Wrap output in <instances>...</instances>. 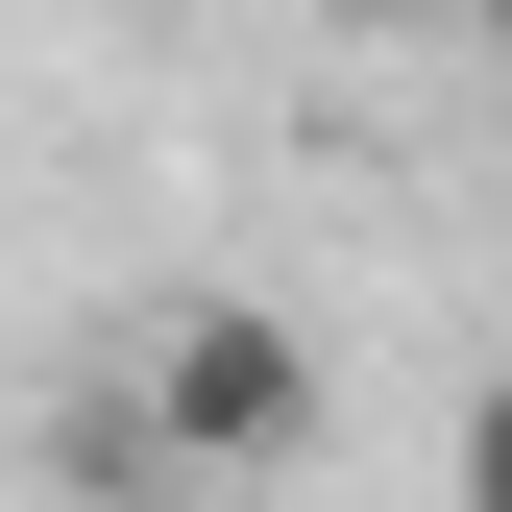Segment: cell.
<instances>
[{
  "mask_svg": "<svg viewBox=\"0 0 512 512\" xmlns=\"http://www.w3.org/2000/svg\"><path fill=\"white\" fill-rule=\"evenodd\" d=\"M147 439H171V464H293V439H317V366H293V317H244V293H171V342H147Z\"/></svg>",
  "mask_w": 512,
  "mask_h": 512,
  "instance_id": "cell-1",
  "label": "cell"
},
{
  "mask_svg": "<svg viewBox=\"0 0 512 512\" xmlns=\"http://www.w3.org/2000/svg\"><path fill=\"white\" fill-rule=\"evenodd\" d=\"M464 488H488V512H512V391H488V415H464Z\"/></svg>",
  "mask_w": 512,
  "mask_h": 512,
  "instance_id": "cell-2",
  "label": "cell"
},
{
  "mask_svg": "<svg viewBox=\"0 0 512 512\" xmlns=\"http://www.w3.org/2000/svg\"><path fill=\"white\" fill-rule=\"evenodd\" d=\"M342 25H464V0H342Z\"/></svg>",
  "mask_w": 512,
  "mask_h": 512,
  "instance_id": "cell-3",
  "label": "cell"
},
{
  "mask_svg": "<svg viewBox=\"0 0 512 512\" xmlns=\"http://www.w3.org/2000/svg\"><path fill=\"white\" fill-rule=\"evenodd\" d=\"M464 25H488V49H512V0H464Z\"/></svg>",
  "mask_w": 512,
  "mask_h": 512,
  "instance_id": "cell-4",
  "label": "cell"
}]
</instances>
